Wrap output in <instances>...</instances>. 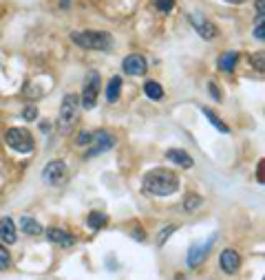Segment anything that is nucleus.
I'll return each instance as SVG.
<instances>
[{"label": "nucleus", "instance_id": "obj_12", "mask_svg": "<svg viewBox=\"0 0 265 280\" xmlns=\"http://www.w3.org/2000/svg\"><path fill=\"white\" fill-rule=\"evenodd\" d=\"M16 238H18V230L13 225V221L9 216H3L0 218V241L11 245V243H16Z\"/></svg>", "mask_w": 265, "mask_h": 280}, {"label": "nucleus", "instance_id": "obj_20", "mask_svg": "<svg viewBox=\"0 0 265 280\" xmlns=\"http://www.w3.org/2000/svg\"><path fill=\"white\" fill-rule=\"evenodd\" d=\"M201 110H203V115H205V117H208V119H210V124H212V126H215L217 130H221V132H230V128H228V126H225V124H223V122H221V119H219V117H217L215 113H212V110H210V108H201Z\"/></svg>", "mask_w": 265, "mask_h": 280}, {"label": "nucleus", "instance_id": "obj_32", "mask_svg": "<svg viewBox=\"0 0 265 280\" xmlns=\"http://www.w3.org/2000/svg\"><path fill=\"white\" fill-rule=\"evenodd\" d=\"M49 128H51L49 122H42V124H40V130H42V132H49Z\"/></svg>", "mask_w": 265, "mask_h": 280}, {"label": "nucleus", "instance_id": "obj_5", "mask_svg": "<svg viewBox=\"0 0 265 280\" xmlns=\"http://www.w3.org/2000/svg\"><path fill=\"white\" fill-rule=\"evenodd\" d=\"M98 88H100V73L91 71L84 79V91H82V106L84 108H93L98 104Z\"/></svg>", "mask_w": 265, "mask_h": 280}, {"label": "nucleus", "instance_id": "obj_8", "mask_svg": "<svg viewBox=\"0 0 265 280\" xmlns=\"http://www.w3.org/2000/svg\"><path fill=\"white\" fill-rule=\"evenodd\" d=\"M212 243H215V236H212L210 241H205V243H195L193 247H190V252H188V267H199L205 258H208V254H210V247H212Z\"/></svg>", "mask_w": 265, "mask_h": 280}, {"label": "nucleus", "instance_id": "obj_27", "mask_svg": "<svg viewBox=\"0 0 265 280\" xmlns=\"http://www.w3.org/2000/svg\"><path fill=\"white\" fill-rule=\"evenodd\" d=\"M263 33H265V27H263V18H261V20H259V27L254 29V38H256V40H263V38H265Z\"/></svg>", "mask_w": 265, "mask_h": 280}, {"label": "nucleus", "instance_id": "obj_1", "mask_svg": "<svg viewBox=\"0 0 265 280\" xmlns=\"http://www.w3.org/2000/svg\"><path fill=\"white\" fill-rule=\"evenodd\" d=\"M179 188V176L168 168H155L144 176L142 190L148 196H171Z\"/></svg>", "mask_w": 265, "mask_h": 280}, {"label": "nucleus", "instance_id": "obj_17", "mask_svg": "<svg viewBox=\"0 0 265 280\" xmlns=\"http://www.w3.org/2000/svg\"><path fill=\"white\" fill-rule=\"evenodd\" d=\"M120 91H122V77H110L108 79V86H106V99L113 104V102L120 99Z\"/></svg>", "mask_w": 265, "mask_h": 280}, {"label": "nucleus", "instance_id": "obj_22", "mask_svg": "<svg viewBox=\"0 0 265 280\" xmlns=\"http://www.w3.org/2000/svg\"><path fill=\"white\" fill-rule=\"evenodd\" d=\"M155 7L161 11V13H168V11H173V7H175V0H153Z\"/></svg>", "mask_w": 265, "mask_h": 280}, {"label": "nucleus", "instance_id": "obj_33", "mask_svg": "<svg viewBox=\"0 0 265 280\" xmlns=\"http://www.w3.org/2000/svg\"><path fill=\"white\" fill-rule=\"evenodd\" d=\"M225 3H230V5H241V3H245V0H225Z\"/></svg>", "mask_w": 265, "mask_h": 280}, {"label": "nucleus", "instance_id": "obj_14", "mask_svg": "<svg viewBox=\"0 0 265 280\" xmlns=\"http://www.w3.org/2000/svg\"><path fill=\"white\" fill-rule=\"evenodd\" d=\"M166 157L173 161V164L181 166V168H193V157L186 152V150H179V148H171L166 152Z\"/></svg>", "mask_w": 265, "mask_h": 280}, {"label": "nucleus", "instance_id": "obj_19", "mask_svg": "<svg viewBox=\"0 0 265 280\" xmlns=\"http://www.w3.org/2000/svg\"><path fill=\"white\" fill-rule=\"evenodd\" d=\"M144 93H146V97H150V99H161V97H164V88H161L159 82H146L144 84Z\"/></svg>", "mask_w": 265, "mask_h": 280}, {"label": "nucleus", "instance_id": "obj_11", "mask_svg": "<svg viewBox=\"0 0 265 280\" xmlns=\"http://www.w3.org/2000/svg\"><path fill=\"white\" fill-rule=\"evenodd\" d=\"M219 263H221V269H223L225 274H237L239 267H241V258L234 249H225V252L221 254Z\"/></svg>", "mask_w": 265, "mask_h": 280}, {"label": "nucleus", "instance_id": "obj_9", "mask_svg": "<svg viewBox=\"0 0 265 280\" xmlns=\"http://www.w3.org/2000/svg\"><path fill=\"white\" fill-rule=\"evenodd\" d=\"M190 22H193V27L197 29V33L201 35L203 40H215L217 38V33H219V29L212 25L210 20H205V18H201V16H190Z\"/></svg>", "mask_w": 265, "mask_h": 280}, {"label": "nucleus", "instance_id": "obj_7", "mask_svg": "<svg viewBox=\"0 0 265 280\" xmlns=\"http://www.w3.org/2000/svg\"><path fill=\"white\" fill-rule=\"evenodd\" d=\"M42 179L51 183V186H60L66 179V164L64 161H49L42 170Z\"/></svg>", "mask_w": 265, "mask_h": 280}, {"label": "nucleus", "instance_id": "obj_10", "mask_svg": "<svg viewBox=\"0 0 265 280\" xmlns=\"http://www.w3.org/2000/svg\"><path fill=\"white\" fill-rule=\"evenodd\" d=\"M122 69L128 73V75H144L146 71H148V64L142 55H128L126 60L122 62Z\"/></svg>", "mask_w": 265, "mask_h": 280}, {"label": "nucleus", "instance_id": "obj_30", "mask_svg": "<svg viewBox=\"0 0 265 280\" xmlns=\"http://www.w3.org/2000/svg\"><path fill=\"white\" fill-rule=\"evenodd\" d=\"M252 62H254V66H259V71H263V51H259V55L252 57Z\"/></svg>", "mask_w": 265, "mask_h": 280}, {"label": "nucleus", "instance_id": "obj_2", "mask_svg": "<svg viewBox=\"0 0 265 280\" xmlns=\"http://www.w3.org/2000/svg\"><path fill=\"white\" fill-rule=\"evenodd\" d=\"M71 40L82 49L91 51H110L113 49V38L108 31H75L71 33Z\"/></svg>", "mask_w": 265, "mask_h": 280}, {"label": "nucleus", "instance_id": "obj_13", "mask_svg": "<svg viewBox=\"0 0 265 280\" xmlns=\"http://www.w3.org/2000/svg\"><path fill=\"white\" fill-rule=\"evenodd\" d=\"M47 238H49L51 243H58V245H62V247H71L73 243H75V238H73L69 232L60 230V227H49V230H47Z\"/></svg>", "mask_w": 265, "mask_h": 280}, {"label": "nucleus", "instance_id": "obj_25", "mask_svg": "<svg viewBox=\"0 0 265 280\" xmlns=\"http://www.w3.org/2000/svg\"><path fill=\"white\" fill-rule=\"evenodd\" d=\"M173 232H175V225H168V227H164V230L159 232V236H157V243H159V245H164V243H166V238L171 236Z\"/></svg>", "mask_w": 265, "mask_h": 280}, {"label": "nucleus", "instance_id": "obj_3", "mask_svg": "<svg viewBox=\"0 0 265 280\" xmlns=\"http://www.w3.org/2000/svg\"><path fill=\"white\" fill-rule=\"evenodd\" d=\"M5 144L18 152H31L35 148L33 135L27 128H9L5 132Z\"/></svg>", "mask_w": 265, "mask_h": 280}, {"label": "nucleus", "instance_id": "obj_28", "mask_svg": "<svg viewBox=\"0 0 265 280\" xmlns=\"http://www.w3.org/2000/svg\"><path fill=\"white\" fill-rule=\"evenodd\" d=\"M208 88H210V95H212V99L221 102V93L217 91V84H215V82H210V84H208Z\"/></svg>", "mask_w": 265, "mask_h": 280}, {"label": "nucleus", "instance_id": "obj_6", "mask_svg": "<svg viewBox=\"0 0 265 280\" xmlns=\"http://www.w3.org/2000/svg\"><path fill=\"white\" fill-rule=\"evenodd\" d=\"M93 148L86 152V159H91V157H95V154H100V152H106V150H110V148H115V144H117V139H115V135L113 132H108V130H98L93 135Z\"/></svg>", "mask_w": 265, "mask_h": 280}, {"label": "nucleus", "instance_id": "obj_31", "mask_svg": "<svg viewBox=\"0 0 265 280\" xmlns=\"http://www.w3.org/2000/svg\"><path fill=\"white\" fill-rule=\"evenodd\" d=\"M256 9H259V18L265 16V5H263V0H256Z\"/></svg>", "mask_w": 265, "mask_h": 280}, {"label": "nucleus", "instance_id": "obj_21", "mask_svg": "<svg viewBox=\"0 0 265 280\" xmlns=\"http://www.w3.org/2000/svg\"><path fill=\"white\" fill-rule=\"evenodd\" d=\"M203 203V198L199 194H188L186 201H183V208H186V212H193L195 208H199V205Z\"/></svg>", "mask_w": 265, "mask_h": 280}, {"label": "nucleus", "instance_id": "obj_16", "mask_svg": "<svg viewBox=\"0 0 265 280\" xmlns=\"http://www.w3.org/2000/svg\"><path fill=\"white\" fill-rule=\"evenodd\" d=\"M237 60H239V53H237V51H228V53H223V55L219 57V69L225 71V73H232Z\"/></svg>", "mask_w": 265, "mask_h": 280}, {"label": "nucleus", "instance_id": "obj_15", "mask_svg": "<svg viewBox=\"0 0 265 280\" xmlns=\"http://www.w3.org/2000/svg\"><path fill=\"white\" fill-rule=\"evenodd\" d=\"M20 230L25 232V234H29V236H38V234H42V225H40L35 218L22 216V221H20Z\"/></svg>", "mask_w": 265, "mask_h": 280}, {"label": "nucleus", "instance_id": "obj_26", "mask_svg": "<svg viewBox=\"0 0 265 280\" xmlns=\"http://www.w3.org/2000/svg\"><path fill=\"white\" fill-rule=\"evenodd\" d=\"M91 139H93V135H91V132H80V135H78V146H86V144H91Z\"/></svg>", "mask_w": 265, "mask_h": 280}, {"label": "nucleus", "instance_id": "obj_23", "mask_svg": "<svg viewBox=\"0 0 265 280\" xmlns=\"http://www.w3.org/2000/svg\"><path fill=\"white\" fill-rule=\"evenodd\" d=\"M11 265V256L7 252V247L0 245V269H7Z\"/></svg>", "mask_w": 265, "mask_h": 280}, {"label": "nucleus", "instance_id": "obj_24", "mask_svg": "<svg viewBox=\"0 0 265 280\" xmlns=\"http://www.w3.org/2000/svg\"><path fill=\"white\" fill-rule=\"evenodd\" d=\"M35 117H38V108H35V106H27L25 110H22V119H27V122H33Z\"/></svg>", "mask_w": 265, "mask_h": 280}, {"label": "nucleus", "instance_id": "obj_29", "mask_svg": "<svg viewBox=\"0 0 265 280\" xmlns=\"http://www.w3.org/2000/svg\"><path fill=\"white\" fill-rule=\"evenodd\" d=\"M132 230H135V238H137V241H144V238H146V234L142 232V225H139V223L132 225Z\"/></svg>", "mask_w": 265, "mask_h": 280}, {"label": "nucleus", "instance_id": "obj_18", "mask_svg": "<svg viewBox=\"0 0 265 280\" xmlns=\"http://www.w3.org/2000/svg\"><path fill=\"white\" fill-rule=\"evenodd\" d=\"M86 223H88L91 230H100V227H104L108 223V216L104 214V212H91L88 218H86Z\"/></svg>", "mask_w": 265, "mask_h": 280}, {"label": "nucleus", "instance_id": "obj_4", "mask_svg": "<svg viewBox=\"0 0 265 280\" xmlns=\"http://www.w3.org/2000/svg\"><path fill=\"white\" fill-rule=\"evenodd\" d=\"M78 110H80V97L78 95H66L60 106V130L69 132L73 128V124L78 119Z\"/></svg>", "mask_w": 265, "mask_h": 280}]
</instances>
